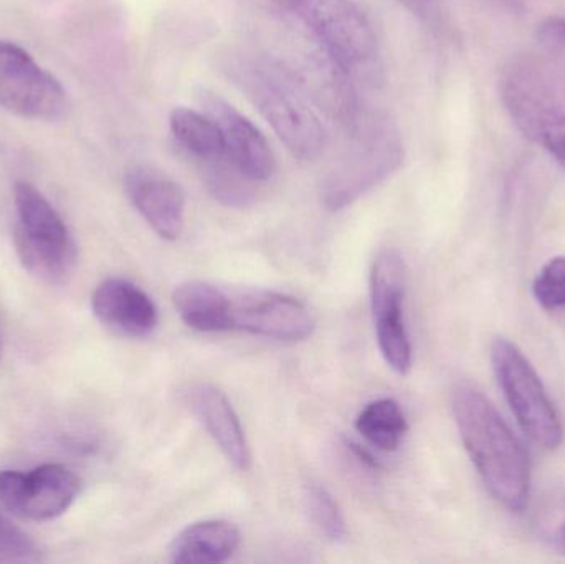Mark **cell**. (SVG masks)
Listing matches in <instances>:
<instances>
[{"label": "cell", "mask_w": 565, "mask_h": 564, "mask_svg": "<svg viewBox=\"0 0 565 564\" xmlns=\"http://www.w3.org/2000/svg\"><path fill=\"white\" fill-rule=\"evenodd\" d=\"M454 416L471 462L491 496L511 512L527 506L531 467L526 450L497 407L471 386L457 387Z\"/></svg>", "instance_id": "6da1fadb"}, {"label": "cell", "mask_w": 565, "mask_h": 564, "mask_svg": "<svg viewBox=\"0 0 565 564\" xmlns=\"http://www.w3.org/2000/svg\"><path fill=\"white\" fill-rule=\"evenodd\" d=\"M224 70L295 158L315 161L321 156L326 146L324 126L299 86L282 70L245 53H231Z\"/></svg>", "instance_id": "7a4b0ae2"}, {"label": "cell", "mask_w": 565, "mask_h": 564, "mask_svg": "<svg viewBox=\"0 0 565 564\" xmlns=\"http://www.w3.org/2000/svg\"><path fill=\"white\" fill-rule=\"evenodd\" d=\"M501 98L521 132L565 171V76L544 56H520L501 76Z\"/></svg>", "instance_id": "3957f363"}, {"label": "cell", "mask_w": 565, "mask_h": 564, "mask_svg": "<svg viewBox=\"0 0 565 564\" xmlns=\"http://www.w3.org/2000/svg\"><path fill=\"white\" fill-rule=\"evenodd\" d=\"M13 245L20 264L46 284H65L76 265V244L62 215L29 182L13 188Z\"/></svg>", "instance_id": "277c9868"}, {"label": "cell", "mask_w": 565, "mask_h": 564, "mask_svg": "<svg viewBox=\"0 0 565 564\" xmlns=\"http://www.w3.org/2000/svg\"><path fill=\"white\" fill-rule=\"evenodd\" d=\"M491 363L521 429L543 449L561 447L564 427L559 414L523 351L507 338H498L491 344Z\"/></svg>", "instance_id": "5b68a950"}, {"label": "cell", "mask_w": 565, "mask_h": 564, "mask_svg": "<svg viewBox=\"0 0 565 564\" xmlns=\"http://www.w3.org/2000/svg\"><path fill=\"white\" fill-rule=\"evenodd\" d=\"M295 17L345 70L364 65L375 53L367 13L352 0H271Z\"/></svg>", "instance_id": "8992f818"}, {"label": "cell", "mask_w": 565, "mask_h": 564, "mask_svg": "<svg viewBox=\"0 0 565 564\" xmlns=\"http://www.w3.org/2000/svg\"><path fill=\"white\" fill-rule=\"evenodd\" d=\"M0 108L20 118H62L70 108L62 83L13 42L0 40Z\"/></svg>", "instance_id": "52a82bcc"}, {"label": "cell", "mask_w": 565, "mask_h": 564, "mask_svg": "<svg viewBox=\"0 0 565 564\" xmlns=\"http://www.w3.org/2000/svg\"><path fill=\"white\" fill-rule=\"evenodd\" d=\"M315 328V315L296 298L260 288L227 290V331L296 343Z\"/></svg>", "instance_id": "ba28073f"}, {"label": "cell", "mask_w": 565, "mask_h": 564, "mask_svg": "<svg viewBox=\"0 0 565 564\" xmlns=\"http://www.w3.org/2000/svg\"><path fill=\"white\" fill-rule=\"evenodd\" d=\"M405 267L401 255L385 251L375 258L371 274V308L379 350L397 374L412 368V343L404 317Z\"/></svg>", "instance_id": "9c48e42d"}, {"label": "cell", "mask_w": 565, "mask_h": 564, "mask_svg": "<svg viewBox=\"0 0 565 564\" xmlns=\"http://www.w3.org/2000/svg\"><path fill=\"white\" fill-rule=\"evenodd\" d=\"M82 480L62 464H45L29 472H0V503L12 515L32 522L62 517L78 497Z\"/></svg>", "instance_id": "30bf717a"}, {"label": "cell", "mask_w": 565, "mask_h": 564, "mask_svg": "<svg viewBox=\"0 0 565 564\" xmlns=\"http://www.w3.org/2000/svg\"><path fill=\"white\" fill-rule=\"evenodd\" d=\"M401 145L387 129H371L351 158L335 169L322 189V202L338 212L358 201L401 164Z\"/></svg>", "instance_id": "8fae6325"}, {"label": "cell", "mask_w": 565, "mask_h": 564, "mask_svg": "<svg viewBox=\"0 0 565 564\" xmlns=\"http://www.w3.org/2000/svg\"><path fill=\"white\" fill-rule=\"evenodd\" d=\"M199 105L217 123L224 139L225 158L252 181L265 182L275 174L277 161L260 129L235 106L207 88L198 92Z\"/></svg>", "instance_id": "7c38bea8"}, {"label": "cell", "mask_w": 565, "mask_h": 564, "mask_svg": "<svg viewBox=\"0 0 565 564\" xmlns=\"http://www.w3.org/2000/svg\"><path fill=\"white\" fill-rule=\"evenodd\" d=\"M125 188L146 224L164 241H178L185 225V195L168 175L146 166L126 172Z\"/></svg>", "instance_id": "4fadbf2b"}, {"label": "cell", "mask_w": 565, "mask_h": 564, "mask_svg": "<svg viewBox=\"0 0 565 564\" xmlns=\"http://www.w3.org/2000/svg\"><path fill=\"white\" fill-rule=\"evenodd\" d=\"M182 397L189 411L198 417L199 423L217 444L225 459L235 469L244 472L250 469V444L228 397L214 384L209 383L189 384Z\"/></svg>", "instance_id": "5bb4252c"}, {"label": "cell", "mask_w": 565, "mask_h": 564, "mask_svg": "<svg viewBox=\"0 0 565 564\" xmlns=\"http://www.w3.org/2000/svg\"><path fill=\"white\" fill-rule=\"evenodd\" d=\"M92 310L99 323L128 338L149 337L159 323L152 298L125 278L102 281L93 291Z\"/></svg>", "instance_id": "9a60e30c"}, {"label": "cell", "mask_w": 565, "mask_h": 564, "mask_svg": "<svg viewBox=\"0 0 565 564\" xmlns=\"http://www.w3.org/2000/svg\"><path fill=\"white\" fill-rule=\"evenodd\" d=\"M242 545L237 526L224 520H204L185 526L169 546V558L181 564L228 562Z\"/></svg>", "instance_id": "2e32d148"}, {"label": "cell", "mask_w": 565, "mask_h": 564, "mask_svg": "<svg viewBox=\"0 0 565 564\" xmlns=\"http://www.w3.org/2000/svg\"><path fill=\"white\" fill-rule=\"evenodd\" d=\"M172 304L181 320L201 333L227 331V290L209 281L192 280L179 285Z\"/></svg>", "instance_id": "e0dca14e"}, {"label": "cell", "mask_w": 565, "mask_h": 564, "mask_svg": "<svg viewBox=\"0 0 565 564\" xmlns=\"http://www.w3.org/2000/svg\"><path fill=\"white\" fill-rule=\"evenodd\" d=\"M169 126L178 145L199 162L225 156L221 129L207 113L179 106L172 109Z\"/></svg>", "instance_id": "ac0fdd59"}, {"label": "cell", "mask_w": 565, "mask_h": 564, "mask_svg": "<svg viewBox=\"0 0 565 564\" xmlns=\"http://www.w3.org/2000/svg\"><path fill=\"white\" fill-rule=\"evenodd\" d=\"M355 429L375 449L394 453L408 430L404 411L391 397L372 401L355 419Z\"/></svg>", "instance_id": "d6986e66"}, {"label": "cell", "mask_w": 565, "mask_h": 564, "mask_svg": "<svg viewBox=\"0 0 565 564\" xmlns=\"http://www.w3.org/2000/svg\"><path fill=\"white\" fill-rule=\"evenodd\" d=\"M202 175L209 192L221 204L228 207H247L257 199L258 182L238 171L225 156L211 161H202Z\"/></svg>", "instance_id": "ffe728a7"}, {"label": "cell", "mask_w": 565, "mask_h": 564, "mask_svg": "<svg viewBox=\"0 0 565 564\" xmlns=\"http://www.w3.org/2000/svg\"><path fill=\"white\" fill-rule=\"evenodd\" d=\"M305 500L312 525L328 542L342 543L348 540V523L341 507L324 486L309 483Z\"/></svg>", "instance_id": "44dd1931"}, {"label": "cell", "mask_w": 565, "mask_h": 564, "mask_svg": "<svg viewBox=\"0 0 565 564\" xmlns=\"http://www.w3.org/2000/svg\"><path fill=\"white\" fill-rule=\"evenodd\" d=\"M42 550L22 529L0 515V564L42 563Z\"/></svg>", "instance_id": "7402d4cb"}, {"label": "cell", "mask_w": 565, "mask_h": 564, "mask_svg": "<svg viewBox=\"0 0 565 564\" xmlns=\"http://www.w3.org/2000/svg\"><path fill=\"white\" fill-rule=\"evenodd\" d=\"M537 304L547 311L565 308V257H554L544 265L533 285Z\"/></svg>", "instance_id": "603a6c76"}, {"label": "cell", "mask_w": 565, "mask_h": 564, "mask_svg": "<svg viewBox=\"0 0 565 564\" xmlns=\"http://www.w3.org/2000/svg\"><path fill=\"white\" fill-rule=\"evenodd\" d=\"M541 56L565 76V19L551 17L537 29Z\"/></svg>", "instance_id": "cb8c5ba5"}, {"label": "cell", "mask_w": 565, "mask_h": 564, "mask_svg": "<svg viewBox=\"0 0 565 564\" xmlns=\"http://www.w3.org/2000/svg\"><path fill=\"white\" fill-rule=\"evenodd\" d=\"M554 543H556V549L561 550V552L565 555V520L561 523L559 529L554 533Z\"/></svg>", "instance_id": "d4e9b609"}, {"label": "cell", "mask_w": 565, "mask_h": 564, "mask_svg": "<svg viewBox=\"0 0 565 564\" xmlns=\"http://www.w3.org/2000/svg\"><path fill=\"white\" fill-rule=\"evenodd\" d=\"M0 354H2V338H0Z\"/></svg>", "instance_id": "484cf974"}]
</instances>
